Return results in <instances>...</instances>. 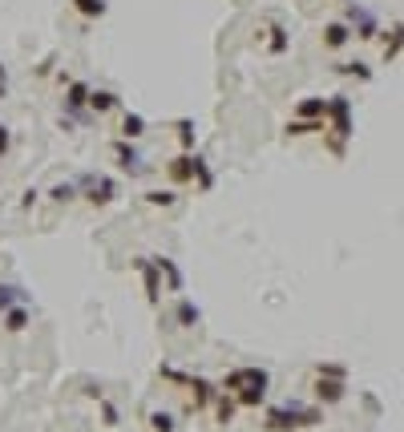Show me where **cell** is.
<instances>
[{"mask_svg": "<svg viewBox=\"0 0 404 432\" xmlns=\"http://www.w3.org/2000/svg\"><path fill=\"white\" fill-rule=\"evenodd\" d=\"M319 420H324V412L319 408H299V404H279L267 412L263 428L267 432H299V428H316Z\"/></svg>", "mask_w": 404, "mask_h": 432, "instance_id": "1", "label": "cell"}, {"mask_svg": "<svg viewBox=\"0 0 404 432\" xmlns=\"http://www.w3.org/2000/svg\"><path fill=\"white\" fill-rule=\"evenodd\" d=\"M251 384H271V376H267L263 368H230L227 376H223V384H218V392H243V388H251Z\"/></svg>", "mask_w": 404, "mask_h": 432, "instance_id": "2", "label": "cell"}, {"mask_svg": "<svg viewBox=\"0 0 404 432\" xmlns=\"http://www.w3.org/2000/svg\"><path fill=\"white\" fill-rule=\"evenodd\" d=\"M134 267H138L142 283H146V299H150V307H158V303H162V275H158L154 259H150V255H142V259H134Z\"/></svg>", "mask_w": 404, "mask_h": 432, "instance_id": "3", "label": "cell"}, {"mask_svg": "<svg viewBox=\"0 0 404 432\" xmlns=\"http://www.w3.org/2000/svg\"><path fill=\"white\" fill-rule=\"evenodd\" d=\"M194 166H198V154L182 149L178 158L166 162V174H170V182H174V186H190V182H194Z\"/></svg>", "mask_w": 404, "mask_h": 432, "instance_id": "4", "label": "cell"}, {"mask_svg": "<svg viewBox=\"0 0 404 432\" xmlns=\"http://www.w3.org/2000/svg\"><path fill=\"white\" fill-rule=\"evenodd\" d=\"M182 388H186V408L190 412H198V408H206L211 400H215V388L202 380V376H182Z\"/></svg>", "mask_w": 404, "mask_h": 432, "instance_id": "5", "label": "cell"}, {"mask_svg": "<svg viewBox=\"0 0 404 432\" xmlns=\"http://www.w3.org/2000/svg\"><path fill=\"white\" fill-rule=\"evenodd\" d=\"M348 396V380L344 376H319L316 372V400L319 404H340Z\"/></svg>", "mask_w": 404, "mask_h": 432, "instance_id": "6", "label": "cell"}, {"mask_svg": "<svg viewBox=\"0 0 404 432\" xmlns=\"http://www.w3.org/2000/svg\"><path fill=\"white\" fill-rule=\"evenodd\" d=\"M114 158H117V170H126L129 178H138V174H146V162H142V154L134 149V142H114Z\"/></svg>", "mask_w": 404, "mask_h": 432, "instance_id": "7", "label": "cell"}, {"mask_svg": "<svg viewBox=\"0 0 404 432\" xmlns=\"http://www.w3.org/2000/svg\"><path fill=\"white\" fill-rule=\"evenodd\" d=\"M81 186L89 190V202L93 206H105V202H114V194H117V182L114 178H81Z\"/></svg>", "mask_w": 404, "mask_h": 432, "instance_id": "8", "label": "cell"}, {"mask_svg": "<svg viewBox=\"0 0 404 432\" xmlns=\"http://www.w3.org/2000/svg\"><path fill=\"white\" fill-rule=\"evenodd\" d=\"M291 137H307V134H328V122L324 117H291L287 122Z\"/></svg>", "mask_w": 404, "mask_h": 432, "instance_id": "9", "label": "cell"}, {"mask_svg": "<svg viewBox=\"0 0 404 432\" xmlns=\"http://www.w3.org/2000/svg\"><path fill=\"white\" fill-rule=\"evenodd\" d=\"M348 21H352L348 28H356V37H376V21H372V16L364 13V9L348 4Z\"/></svg>", "mask_w": 404, "mask_h": 432, "instance_id": "10", "label": "cell"}, {"mask_svg": "<svg viewBox=\"0 0 404 432\" xmlns=\"http://www.w3.org/2000/svg\"><path fill=\"white\" fill-rule=\"evenodd\" d=\"M150 259H154V267H158V275L166 279V287H170V291H182V271H178L174 263L166 259V255H150Z\"/></svg>", "mask_w": 404, "mask_h": 432, "instance_id": "11", "label": "cell"}, {"mask_svg": "<svg viewBox=\"0 0 404 432\" xmlns=\"http://www.w3.org/2000/svg\"><path fill=\"white\" fill-rule=\"evenodd\" d=\"M85 105L93 113H110V110H117V93H110V89H89Z\"/></svg>", "mask_w": 404, "mask_h": 432, "instance_id": "12", "label": "cell"}, {"mask_svg": "<svg viewBox=\"0 0 404 432\" xmlns=\"http://www.w3.org/2000/svg\"><path fill=\"white\" fill-rule=\"evenodd\" d=\"M348 41H352V28L344 25V21H336V25L324 28V45H328V49H344Z\"/></svg>", "mask_w": 404, "mask_h": 432, "instance_id": "13", "label": "cell"}, {"mask_svg": "<svg viewBox=\"0 0 404 432\" xmlns=\"http://www.w3.org/2000/svg\"><path fill=\"white\" fill-rule=\"evenodd\" d=\"M263 400H267V384H251V388L235 392V404H239V408H259Z\"/></svg>", "mask_w": 404, "mask_h": 432, "instance_id": "14", "label": "cell"}, {"mask_svg": "<svg viewBox=\"0 0 404 432\" xmlns=\"http://www.w3.org/2000/svg\"><path fill=\"white\" fill-rule=\"evenodd\" d=\"M235 412H239L235 396H230V392H218L215 396V416H218V424H230V420H235Z\"/></svg>", "mask_w": 404, "mask_h": 432, "instance_id": "15", "label": "cell"}, {"mask_svg": "<svg viewBox=\"0 0 404 432\" xmlns=\"http://www.w3.org/2000/svg\"><path fill=\"white\" fill-rule=\"evenodd\" d=\"M174 315H178V327H198V320H202V311L194 307V303H190V299H178Z\"/></svg>", "mask_w": 404, "mask_h": 432, "instance_id": "16", "label": "cell"}, {"mask_svg": "<svg viewBox=\"0 0 404 432\" xmlns=\"http://www.w3.org/2000/svg\"><path fill=\"white\" fill-rule=\"evenodd\" d=\"M4 327H9V332H25L28 327V303H16V307L4 311Z\"/></svg>", "mask_w": 404, "mask_h": 432, "instance_id": "17", "label": "cell"}, {"mask_svg": "<svg viewBox=\"0 0 404 432\" xmlns=\"http://www.w3.org/2000/svg\"><path fill=\"white\" fill-rule=\"evenodd\" d=\"M142 134H146V117H142V113H126V117H122V137H126V142H138Z\"/></svg>", "mask_w": 404, "mask_h": 432, "instance_id": "18", "label": "cell"}, {"mask_svg": "<svg viewBox=\"0 0 404 432\" xmlns=\"http://www.w3.org/2000/svg\"><path fill=\"white\" fill-rule=\"evenodd\" d=\"M16 303H28V295L21 291V287H13V283H0V311L16 307Z\"/></svg>", "mask_w": 404, "mask_h": 432, "instance_id": "19", "label": "cell"}, {"mask_svg": "<svg viewBox=\"0 0 404 432\" xmlns=\"http://www.w3.org/2000/svg\"><path fill=\"white\" fill-rule=\"evenodd\" d=\"M85 98H89V85H81V81H69V98H65V101H69V110L81 113V110H85Z\"/></svg>", "mask_w": 404, "mask_h": 432, "instance_id": "20", "label": "cell"}, {"mask_svg": "<svg viewBox=\"0 0 404 432\" xmlns=\"http://www.w3.org/2000/svg\"><path fill=\"white\" fill-rule=\"evenodd\" d=\"M328 113V98H307L299 101V117H324Z\"/></svg>", "mask_w": 404, "mask_h": 432, "instance_id": "21", "label": "cell"}, {"mask_svg": "<svg viewBox=\"0 0 404 432\" xmlns=\"http://www.w3.org/2000/svg\"><path fill=\"white\" fill-rule=\"evenodd\" d=\"M396 53H400V25H392L388 37H384V65L396 61Z\"/></svg>", "mask_w": 404, "mask_h": 432, "instance_id": "22", "label": "cell"}, {"mask_svg": "<svg viewBox=\"0 0 404 432\" xmlns=\"http://www.w3.org/2000/svg\"><path fill=\"white\" fill-rule=\"evenodd\" d=\"M174 416L170 412H150V432H174Z\"/></svg>", "mask_w": 404, "mask_h": 432, "instance_id": "23", "label": "cell"}, {"mask_svg": "<svg viewBox=\"0 0 404 432\" xmlns=\"http://www.w3.org/2000/svg\"><path fill=\"white\" fill-rule=\"evenodd\" d=\"M146 202H150V206H174L178 194L174 190H146Z\"/></svg>", "mask_w": 404, "mask_h": 432, "instance_id": "24", "label": "cell"}, {"mask_svg": "<svg viewBox=\"0 0 404 432\" xmlns=\"http://www.w3.org/2000/svg\"><path fill=\"white\" fill-rule=\"evenodd\" d=\"M77 4V13L81 16H101L105 13V0H73Z\"/></svg>", "mask_w": 404, "mask_h": 432, "instance_id": "25", "label": "cell"}, {"mask_svg": "<svg viewBox=\"0 0 404 432\" xmlns=\"http://www.w3.org/2000/svg\"><path fill=\"white\" fill-rule=\"evenodd\" d=\"M340 73H348V77H360V81H368V77H372V69H368L364 61H348V65H340Z\"/></svg>", "mask_w": 404, "mask_h": 432, "instance_id": "26", "label": "cell"}, {"mask_svg": "<svg viewBox=\"0 0 404 432\" xmlns=\"http://www.w3.org/2000/svg\"><path fill=\"white\" fill-rule=\"evenodd\" d=\"M77 194V186L73 182H61V186H53V202H69V198Z\"/></svg>", "mask_w": 404, "mask_h": 432, "instance_id": "27", "label": "cell"}, {"mask_svg": "<svg viewBox=\"0 0 404 432\" xmlns=\"http://www.w3.org/2000/svg\"><path fill=\"white\" fill-rule=\"evenodd\" d=\"M178 142H182V149L194 146V125L190 122H178Z\"/></svg>", "mask_w": 404, "mask_h": 432, "instance_id": "28", "label": "cell"}, {"mask_svg": "<svg viewBox=\"0 0 404 432\" xmlns=\"http://www.w3.org/2000/svg\"><path fill=\"white\" fill-rule=\"evenodd\" d=\"M97 404H101V416H105V424H110V428H114V424H117V408L110 404V400H105V396H101Z\"/></svg>", "mask_w": 404, "mask_h": 432, "instance_id": "29", "label": "cell"}, {"mask_svg": "<svg viewBox=\"0 0 404 432\" xmlns=\"http://www.w3.org/2000/svg\"><path fill=\"white\" fill-rule=\"evenodd\" d=\"M319 376H344V380H348V372H344V364H319Z\"/></svg>", "mask_w": 404, "mask_h": 432, "instance_id": "30", "label": "cell"}, {"mask_svg": "<svg viewBox=\"0 0 404 432\" xmlns=\"http://www.w3.org/2000/svg\"><path fill=\"white\" fill-rule=\"evenodd\" d=\"M9 146H13V134H9V125H0V158L9 154Z\"/></svg>", "mask_w": 404, "mask_h": 432, "instance_id": "31", "label": "cell"}, {"mask_svg": "<svg viewBox=\"0 0 404 432\" xmlns=\"http://www.w3.org/2000/svg\"><path fill=\"white\" fill-rule=\"evenodd\" d=\"M9 93V73H4V65H0V98Z\"/></svg>", "mask_w": 404, "mask_h": 432, "instance_id": "32", "label": "cell"}, {"mask_svg": "<svg viewBox=\"0 0 404 432\" xmlns=\"http://www.w3.org/2000/svg\"><path fill=\"white\" fill-rule=\"evenodd\" d=\"M340 4H352V0H340Z\"/></svg>", "mask_w": 404, "mask_h": 432, "instance_id": "33", "label": "cell"}]
</instances>
